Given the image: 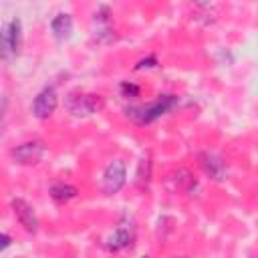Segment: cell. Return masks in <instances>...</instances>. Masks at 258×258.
Here are the masks:
<instances>
[{"label": "cell", "instance_id": "obj_2", "mask_svg": "<svg viewBox=\"0 0 258 258\" xmlns=\"http://www.w3.org/2000/svg\"><path fill=\"white\" fill-rule=\"evenodd\" d=\"M125 179H127V165L123 159H113L107 163L105 171H103V177H101V189L103 194L107 196H113L117 194L123 185H125Z\"/></svg>", "mask_w": 258, "mask_h": 258}, {"label": "cell", "instance_id": "obj_19", "mask_svg": "<svg viewBox=\"0 0 258 258\" xmlns=\"http://www.w3.org/2000/svg\"><path fill=\"white\" fill-rule=\"evenodd\" d=\"M141 258H147V256H141Z\"/></svg>", "mask_w": 258, "mask_h": 258}, {"label": "cell", "instance_id": "obj_6", "mask_svg": "<svg viewBox=\"0 0 258 258\" xmlns=\"http://www.w3.org/2000/svg\"><path fill=\"white\" fill-rule=\"evenodd\" d=\"M198 163H200V167L204 169V173L208 177H212L216 181H222L226 177V163H224V159L218 153L208 151V149L200 151L198 153Z\"/></svg>", "mask_w": 258, "mask_h": 258}, {"label": "cell", "instance_id": "obj_5", "mask_svg": "<svg viewBox=\"0 0 258 258\" xmlns=\"http://www.w3.org/2000/svg\"><path fill=\"white\" fill-rule=\"evenodd\" d=\"M58 105V97H56V91L52 87H44L32 101V113L36 119H48L54 109Z\"/></svg>", "mask_w": 258, "mask_h": 258}, {"label": "cell", "instance_id": "obj_9", "mask_svg": "<svg viewBox=\"0 0 258 258\" xmlns=\"http://www.w3.org/2000/svg\"><path fill=\"white\" fill-rule=\"evenodd\" d=\"M131 238H133V230H131V226H127V224H119L117 230H115V232L109 236V240H107V250H111V252L123 250L125 246L131 244Z\"/></svg>", "mask_w": 258, "mask_h": 258}, {"label": "cell", "instance_id": "obj_1", "mask_svg": "<svg viewBox=\"0 0 258 258\" xmlns=\"http://www.w3.org/2000/svg\"><path fill=\"white\" fill-rule=\"evenodd\" d=\"M179 103V99L175 95H159L157 101L149 103V105H141V107H127L125 115L135 121L137 125H149L155 119H159L161 115L169 113L171 109H175Z\"/></svg>", "mask_w": 258, "mask_h": 258}, {"label": "cell", "instance_id": "obj_13", "mask_svg": "<svg viewBox=\"0 0 258 258\" xmlns=\"http://www.w3.org/2000/svg\"><path fill=\"white\" fill-rule=\"evenodd\" d=\"M10 56H14V52H12V46H10V40H8V30L4 26L0 30V60L10 58Z\"/></svg>", "mask_w": 258, "mask_h": 258}, {"label": "cell", "instance_id": "obj_15", "mask_svg": "<svg viewBox=\"0 0 258 258\" xmlns=\"http://www.w3.org/2000/svg\"><path fill=\"white\" fill-rule=\"evenodd\" d=\"M149 175H151V161H149V157H145V159H141L139 169H137V183H143V181L147 183Z\"/></svg>", "mask_w": 258, "mask_h": 258}, {"label": "cell", "instance_id": "obj_17", "mask_svg": "<svg viewBox=\"0 0 258 258\" xmlns=\"http://www.w3.org/2000/svg\"><path fill=\"white\" fill-rule=\"evenodd\" d=\"M10 244H12V238H10L8 234L0 232V250H6V248H8Z\"/></svg>", "mask_w": 258, "mask_h": 258}, {"label": "cell", "instance_id": "obj_16", "mask_svg": "<svg viewBox=\"0 0 258 258\" xmlns=\"http://www.w3.org/2000/svg\"><path fill=\"white\" fill-rule=\"evenodd\" d=\"M159 62H157V58L153 56V54H149V56H145V58H141L133 69L135 71H143V69H155Z\"/></svg>", "mask_w": 258, "mask_h": 258}, {"label": "cell", "instance_id": "obj_3", "mask_svg": "<svg viewBox=\"0 0 258 258\" xmlns=\"http://www.w3.org/2000/svg\"><path fill=\"white\" fill-rule=\"evenodd\" d=\"M103 107V99L99 95H69L67 109L75 117H89Z\"/></svg>", "mask_w": 258, "mask_h": 258}, {"label": "cell", "instance_id": "obj_14", "mask_svg": "<svg viewBox=\"0 0 258 258\" xmlns=\"http://www.w3.org/2000/svg\"><path fill=\"white\" fill-rule=\"evenodd\" d=\"M119 91H121V95L125 97V99H135V97H139V85H135L133 81H123L121 85H119Z\"/></svg>", "mask_w": 258, "mask_h": 258}, {"label": "cell", "instance_id": "obj_18", "mask_svg": "<svg viewBox=\"0 0 258 258\" xmlns=\"http://www.w3.org/2000/svg\"><path fill=\"white\" fill-rule=\"evenodd\" d=\"M173 258H187V256H173Z\"/></svg>", "mask_w": 258, "mask_h": 258}, {"label": "cell", "instance_id": "obj_11", "mask_svg": "<svg viewBox=\"0 0 258 258\" xmlns=\"http://www.w3.org/2000/svg\"><path fill=\"white\" fill-rule=\"evenodd\" d=\"M77 194H79V189L75 187V185H71V183H62V181H58V183H52L50 185V198L54 200V202H69V200H73V198H77Z\"/></svg>", "mask_w": 258, "mask_h": 258}, {"label": "cell", "instance_id": "obj_12", "mask_svg": "<svg viewBox=\"0 0 258 258\" xmlns=\"http://www.w3.org/2000/svg\"><path fill=\"white\" fill-rule=\"evenodd\" d=\"M6 30H8V40H10L12 52L16 54L20 50V44H22V22L18 18H12L10 24L6 26Z\"/></svg>", "mask_w": 258, "mask_h": 258}, {"label": "cell", "instance_id": "obj_4", "mask_svg": "<svg viewBox=\"0 0 258 258\" xmlns=\"http://www.w3.org/2000/svg\"><path fill=\"white\" fill-rule=\"evenodd\" d=\"M44 151L46 147L40 143V141H24L20 145H16L10 155L16 163L20 165H30V163H38L42 157H44Z\"/></svg>", "mask_w": 258, "mask_h": 258}, {"label": "cell", "instance_id": "obj_7", "mask_svg": "<svg viewBox=\"0 0 258 258\" xmlns=\"http://www.w3.org/2000/svg\"><path fill=\"white\" fill-rule=\"evenodd\" d=\"M10 206H12V212H14L16 220L20 222V226H22L26 232L34 234V232L38 230V218H36V214H34V208H32L26 200H22V198H14Z\"/></svg>", "mask_w": 258, "mask_h": 258}, {"label": "cell", "instance_id": "obj_10", "mask_svg": "<svg viewBox=\"0 0 258 258\" xmlns=\"http://www.w3.org/2000/svg\"><path fill=\"white\" fill-rule=\"evenodd\" d=\"M50 30H52L56 40H67L73 34V16L67 14V12L56 14L50 22Z\"/></svg>", "mask_w": 258, "mask_h": 258}, {"label": "cell", "instance_id": "obj_8", "mask_svg": "<svg viewBox=\"0 0 258 258\" xmlns=\"http://www.w3.org/2000/svg\"><path fill=\"white\" fill-rule=\"evenodd\" d=\"M95 38H99L101 42H109L115 38L113 26H111V8L101 4L99 10L95 12Z\"/></svg>", "mask_w": 258, "mask_h": 258}]
</instances>
